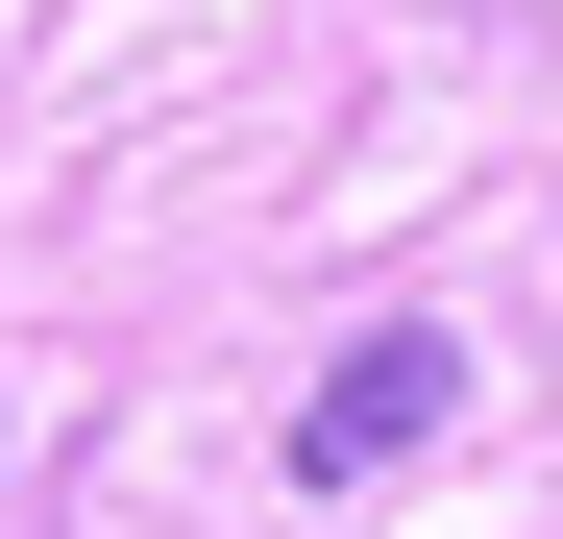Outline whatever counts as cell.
I'll use <instances>...</instances> for the list:
<instances>
[{"mask_svg":"<svg viewBox=\"0 0 563 539\" xmlns=\"http://www.w3.org/2000/svg\"><path fill=\"white\" fill-rule=\"evenodd\" d=\"M441 417H465V343H441V319H367L343 369L295 393V491H393Z\"/></svg>","mask_w":563,"mask_h":539,"instance_id":"obj_1","label":"cell"}]
</instances>
